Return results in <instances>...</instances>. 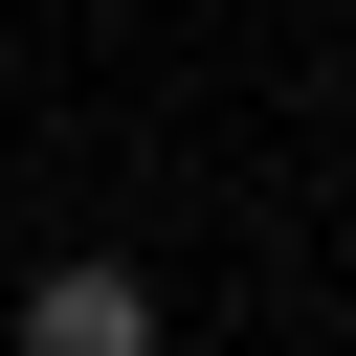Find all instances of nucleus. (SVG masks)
Returning a JSON list of instances; mask_svg holds the SVG:
<instances>
[{
  "mask_svg": "<svg viewBox=\"0 0 356 356\" xmlns=\"http://www.w3.org/2000/svg\"><path fill=\"white\" fill-rule=\"evenodd\" d=\"M22 356H156V289L134 267H44L22 289Z\"/></svg>",
  "mask_w": 356,
  "mask_h": 356,
  "instance_id": "1",
  "label": "nucleus"
}]
</instances>
